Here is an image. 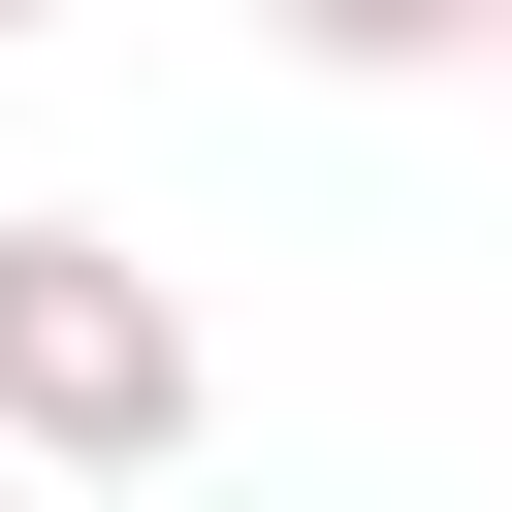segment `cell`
I'll use <instances>...</instances> for the list:
<instances>
[{"mask_svg": "<svg viewBox=\"0 0 512 512\" xmlns=\"http://www.w3.org/2000/svg\"><path fill=\"white\" fill-rule=\"evenodd\" d=\"M0 448H64V480H160L192 448V288L128 224H0Z\"/></svg>", "mask_w": 512, "mask_h": 512, "instance_id": "1", "label": "cell"}, {"mask_svg": "<svg viewBox=\"0 0 512 512\" xmlns=\"http://www.w3.org/2000/svg\"><path fill=\"white\" fill-rule=\"evenodd\" d=\"M288 64H480V0H256Z\"/></svg>", "mask_w": 512, "mask_h": 512, "instance_id": "2", "label": "cell"}, {"mask_svg": "<svg viewBox=\"0 0 512 512\" xmlns=\"http://www.w3.org/2000/svg\"><path fill=\"white\" fill-rule=\"evenodd\" d=\"M480 64H512V0H480Z\"/></svg>", "mask_w": 512, "mask_h": 512, "instance_id": "3", "label": "cell"}, {"mask_svg": "<svg viewBox=\"0 0 512 512\" xmlns=\"http://www.w3.org/2000/svg\"><path fill=\"white\" fill-rule=\"evenodd\" d=\"M0 32H64V0H0Z\"/></svg>", "mask_w": 512, "mask_h": 512, "instance_id": "4", "label": "cell"}]
</instances>
